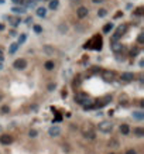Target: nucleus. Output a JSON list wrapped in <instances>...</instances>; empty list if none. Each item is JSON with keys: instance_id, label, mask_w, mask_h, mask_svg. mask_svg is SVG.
<instances>
[{"instance_id": "obj_1", "label": "nucleus", "mask_w": 144, "mask_h": 154, "mask_svg": "<svg viewBox=\"0 0 144 154\" xmlns=\"http://www.w3.org/2000/svg\"><path fill=\"white\" fill-rule=\"evenodd\" d=\"M102 45H103V43H102V37L96 34V35L92 37V40L88 41L83 47H85L86 50H102Z\"/></svg>"}, {"instance_id": "obj_2", "label": "nucleus", "mask_w": 144, "mask_h": 154, "mask_svg": "<svg viewBox=\"0 0 144 154\" xmlns=\"http://www.w3.org/2000/svg\"><path fill=\"white\" fill-rule=\"evenodd\" d=\"M98 129L102 133H110L113 130V123L109 122V120H103V122H100L98 125Z\"/></svg>"}, {"instance_id": "obj_3", "label": "nucleus", "mask_w": 144, "mask_h": 154, "mask_svg": "<svg viewBox=\"0 0 144 154\" xmlns=\"http://www.w3.org/2000/svg\"><path fill=\"white\" fill-rule=\"evenodd\" d=\"M75 102H78L79 105H82V106H86L89 102V98H88V93L85 92H79L75 95Z\"/></svg>"}, {"instance_id": "obj_4", "label": "nucleus", "mask_w": 144, "mask_h": 154, "mask_svg": "<svg viewBox=\"0 0 144 154\" xmlns=\"http://www.w3.org/2000/svg\"><path fill=\"white\" fill-rule=\"evenodd\" d=\"M82 136L85 140H89V141H93L96 138V133L95 130H92V129H85V130H82Z\"/></svg>"}, {"instance_id": "obj_5", "label": "nucleus", "mask_w": 144, "mask_h": 154, "mask_svg": "<svg viewBox=\"0 0 144 154\" xmlns=\"http://www.w3.org/2000/svg\"><path fill=\"white\" fill-rule=\"evenodd\" d=\"M13 66H14L16 69H19V71H23V69L27 68V61H26L24 58L16 59V61H14V64H13Z\"/></svg>"}, {"instance_id": "obj_6", "label": "nucleus", "mask_w": 144, "mask_h": 154, "mask_svg": "<svg viewBox=\"0 0 144 154\" xmlns=\"http://www.w3.org/2000/svg\"><path fill=\"white\" fill-rule=\"evenodd\" d=\"M88 14H89V9H88V7H85V6H81V7H78V10H76L78 19H85Z\"/></svg>"}, {"instance_id": "obj_7", "label": "nucleus", "mask_w": 144, "mask_h": 154, "mask_svg": "<svg viewBox=\"0 0 144 154\" xmlns=\"http://www.w3.org/2000/svg\"><path fill=\"white\" fill-rule=\"evenodd\" d=\"M120 79H122L123 82H131V81L134 79V74L133 72H123V74L120 75Z\"/></svg>"}, {"instance_id": "obj_8", "label": "nucleus", "mask_w": 144, "mask_h": 154, "mask_svg": "<svg viewBox=\"0 0 144 154\" xmlns=\"http://www.w3.org/2000/svg\"><path fill=\"white\" fill-rule=\"evenodd\" d=\"M48 134H50L51 137H57V136L61 134V127H59V126H52V127L48 129Z\"/></svg>"}, {"instance_id": "obj_9", "label": "nucleus", "mask_w": 144, "mask_h": 154, "mask_svg": "<svg viewBox=\"0 0 144 154\" xmlns=\"http://www.w3.org/2000/svg\"><path fill=\"white\" fill-rule=\"evenodd\" d=\"M0 143L4 144V146L11 144V143H13V137H11L10 134H3V136H0Z\"/></svg>"}, {"instance_id": "obj_10", "label": "nucleus", "mask_w": 144, "mask_h": 154, "mask_svg": "<svg viewBox=\"0 0 144 154\" xmlns=\"http://www.w3.org/2000/svg\"><path fill=\"white\" fill-rule=\"evenodd\" d=\"M120 133L123 136H127L130 133V126L129 125H120Z\"/></svg>"}, {"instance_id": "obj_11", "label": "nucleus", "mask_w": 144, "mask_h": 154, "mask_svg": "<svg viewBox=\"0 0 144 154\" xmlns=\"http://www.w3.org/2000/svg\"><path fill=\"white\" fill-rule=\"evenodd\" d=\"M9 21H10V24L13 27H19V24H20V17H9Z\"/></svg>"}, {"instance_id": "obj_12", "label": "nucleus", "mask_w": 144, "mask_h": 154, "mask_svg": "<svg viewBox=\"0 0 144 154\" xmlns=\"http://www.w3.org/2000/svg\"><path fill=\"white\" fill-rule=\"evenodd\" d=\"M133 117H134V119H137V120H143L144 119V113H143V112H140V110H134L133 112Z\"/></svg>"}, {"instance_id": "obj_13", "label": "nucleus", "mask_w": 144, "mask_h": 154, "mask_svg": "<svg viewBox=\"0 0 144 154\" xmlns=\"http://www.w3.org/2000/svg\"><path fill=\"white\" fill-rule=\"evenodd\" d=\"M47 14V9L45 7H38L37 9V16L38 17H45Z\"/></svg>"}, {"instance_id": "obj_14", "label": "nucleus", "mask_w": 144, "mask_h": 154, "mask_svg": "<svg viewBox=\"0 0 144 154\" xmlns=\"http://www.w3.org/2000/svg\"><path fill=\"white\" fill-rule=\"evenodd\" d=\"M103 78L105 81H113V78H115V75H113V72H103Z\"/></svg>"}, {"instance_id": "obj_15", "label": "nucleus", "mask_w": 144, "mask_h": 154, "mask_svg": "<svg viewBox=\"0 0 144 154\" xmlns=\"http://www.w3.org/2000/svg\"><path fill=\"white\" fill-rule=\"evenodd\" d=\"M58 4H59L58 0H50V9H51V10H55V9H58Z\"/></svg>"}, {"instance_id": "obj_16", "label": "nucleus", "mask_w": 144, "mask_h": 154, "mask_svg": "<svg viewBox=\"0 0 144 154\" xmlns=\"http://www.w3.org/2000/svg\"><path fill=\"white\" fill-rule=\"evenodd\" d=\"M19 47H20V45L17 44V43H13V44L10 45V50H9V52H10V54H14L17 50H19Z\"/></svg>"}, {"instance_id": "obj_17", "label": "nucleus", "mask_w": 144, "mask_h": 154, "mask_svg": "<svg viewBox=\"0 0 144 154\" xmlns=\"http://www.w3.org/2000/svg\"><path fill=\"white\" fill-rule=\"evenodd\" d=\"M47 71H51V69H54V61H47L45 64H44Z\"/></svg>"}, {"instance_id": "obj_18", "label": "nucleus", "mask_w": 144, "mask_h": 154, "mask_svg": "<svg viewBox=\"0 0 144 154\" xmlns=\"http://www.w3.org/2000/svg\"><path fill=\"white\" fill-rule=\"evenodd\" d=\"M134 134L139 136V137H143V136H144V130H143V127H137L136 130H134Z\"/></svg>"}, {"instance_id": "obj_19", "label": "nucleus", "mask_w": 144, "mask_h": 154, "mask_svg": "<svg viewBox=\"0 0 144 154\" xmlns=\"http://www.w3.org/2000/svg\"><path fill=\"white\" fill-rule=\"evenodd\" d=\"M11 11H13V13L21 14V13H24V11H26V9H24V7H13V9H11Z\"/></svg>"}, {"instance_id": "obj_20", "label": "nucleus", "mask_w": 144, "mask_h": 154, "mask_svg": "<svg viewBox=\"0 0 144 154\" xmlns=\"http://www.w3.org/2000/svg\"><path fill=\"white\" fill-rule=\"evenodd\" d=\"M98 16H99V17H106V16H107V10H106V9H99Z\"/></svg>"}, {"instance_id": "obj_21", "label": "nucleus", "mask_w": 144, "mask_h": 154, "mask_svg": "<svg viewBox=\"0 0 144 154\" xmlns=\"http://www.w3.org/2000/svg\"><path fill=\"white\" fill-rule=\"evenodd\" d=\"M110 30H113V24L112 23H107L106 26L103 27V33H109Z\"/></svg>"}, {"instance_id": "obj_22", "label": "nucleus", "mask_w": 144, "mask_h": 154, "mask_svg": "<svg viewBox=\"0 0 144 154\" xmlns=\"http://www.w3.org/2000/svg\"><path fill=\"white\" fill-rule=\"evenodd\" d=\"M26 40H27V35L26 34H21V35H20V38H19V41H17V44L21 45V44L26 43Z\"/></svg>"}, {"instance_id": "obj_23", "label": "nucleus", "mask_w": 144, "mask_h": 154, "mask_svg": "<svg viewBox=\"0 0 144 154\" xmlns=\"http://www.w3.org/2000/svg\"><path fill=\"white\" fill-rule=\"evenodd\" d=\"M28 136H30V137H31V138H35V137H37V136H38V132L35 130V129H31V130L28 132Z\"/></svg>"}, {"instance_id": "obj_24", "label": "nucleus", "mask_w": 144, "mask_h": 154, "mask_svg": "<svg viewBox=\"0 0 144 154\" xmlns=\"http://www.w3.org/2000/svg\"><path fill=\"white\" fill-rule=\"evenodd\" d=\"M33 30H34V31H35V33H37V34H40V33H41V31H43V27H41V26H40V24H35V26H34V27H33Z\"/></svg>"}, {"instance_id": "obj_25", "label": "nucleus", "mask_w": 144, "mask_h": 154, "mask_svg": "<svg viewBox=\"0 0 144 154\" xmlns=\"http://www.w3.org/2000/svg\"><path fill=\"white\" fill-rule=\"evenodd\" d=\"M134 14H136V16H143V7H137L136 10H134Z\"/></svg>"}, {"instance_id": "obj_26", "label": "nucleus", "mask_w": 144, "mask_h": 154, "mask_svg": "<svg viewBox=\"0 0 144 154\" xmlns=\"http://www.w3.org/2000/svg\"><path fill=\"white\" fill-rule=\"evenodd\" d=\"M112 45H113V51H115V52H117V51L120 50V48H122L119 44H112Z\"/></svg>"}, {"instance_id": "obj_27", "label": "nucleus", "mask_w": 144, "mask_h": 154, "mask_svg": "<svg viewBox=\"0 0 144 154\" xmlns=\"http://www.w3.org/2000/svg\"><path fill=\"white\" fill-rule=\"evenodd\" d=\"M126 154H137V153H136V150H134V149H129L127 151H126Z\"/></svg>"}, {"instance_id": "obj_28", "label": "nucleus", "mask_w": 144, "mask_h": 154, "mask_svg": "<svg viewBox=\"0 0 144 154\" xmlns=\"http://www.w3.org/2000/svg\"><path fill=\"white\" fill-rule=\"evenodd\" d=\"M105 0H92V3H95V4H99V3H103Z\"/></svg>"}, {"instance_id": "obj_29", "label": "nucleus", "mask_w": 144, "mask_h": 154, "mask_svg": "<svg viewBox=\"0 0 144 154\" xmlns=\"http://www.w3.org/2000/svg\"><path fill=\"white\" fill-rule=\"evenodd\" d=\"M137 52H139V50H137V48H134V50H131V55H136Z\"/></svg>"}, {"instance_id": "obj_30", "label": "nucleus", "mask_w": 144, "mask_h": 154, "mask_svg": "<svg viewBox=\"0 0 144 154\" xmlns=\"http://www.w3.org/2000/svg\"><path fill=\"white\" fill-rule=\"evenodd\" d=\"M11 2H13V3H16V4H21V2H23V0H11Z\"/></svg>"}, {"instance_id": "obj_31", "label": "nucleus", "mask_w": 144, "mask_h": 154, "mask_svg": "<svg viewBox=\"0 0 144 154\" xmlns=\"http://www.w3.org/2000/svg\"><path fill=\"white\" fill-rule=\"evenodd\" d=\"M139 43H143V34L139 35Z\"/></svg>"}, {"instance_id": "obj_32", "label": "nucleus", "mask_w": 144, "mask_h": 154, "mask_svg": "<svg viewBox=\"0 0 144 154\" xmlns=\"http://www.w3.org/2000/svg\"><path fill=\"white\" fill-rule=\"evenodd\" d=\"M3 59H4V57H3V52H2V51H0V62H2Z\"/></svg>"}, {"instance_id": "obj_33", "label": "nucleus", "mask_w": 144, "mask_h": 154, "mask_svg": "<svg viewBox=\"0 0 144 154\" xmlns=\"http://www.w3.org/2000/svg\"><path fill=\"white\" fill-rule=\"evenodd\" d=\"M2 30H4V26H3V24H0V31H2Z\"/></svg>"}, {"instance_id": "obj_34", "label": "nucleus", "mask_w": 144, "mask_h": 154, "mask_svg": "<svg viewBox=\"0 0 144 154\" xmlns=\"http://www.w3.org/2000/svg\"><path fill=\"white\" fill-rule=\"evenodd\" d=\"M3 3H4V0H0V4H3Z\"/></svg>"}, {"instance_id": "obj_35", "label": "nucleus", "mask_w": 144, "mask_h": 154, "mask_svg": "<svg viewBox=\"0 0 144 154\" xmlns=\"http://www.w3.org/2000/svg\"><path fill=\"white\" fill-rule=\"evenodd\" d=\"M109 154H115V153H109Z\"/></svg>"}]
</instances>
